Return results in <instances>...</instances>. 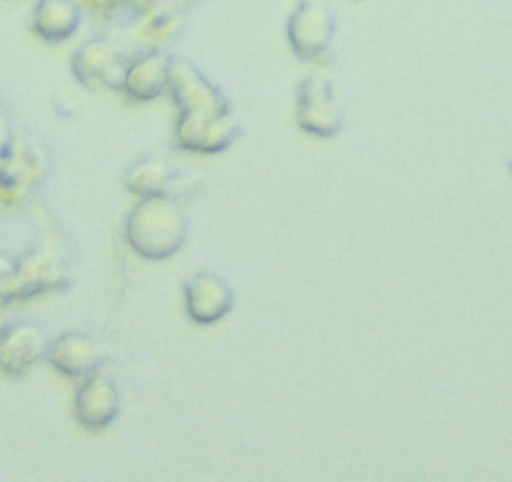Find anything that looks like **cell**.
Instances as JSON below:
<instances>
[{
  "label": "cell",
  "instance_id": "cell-10",
  "mask_svg": "<svg viewBox=\"0 0 512 482\" xmlns=\"http://www.w3.org/2000/svg\"><path fill=\"white\" fill-rule=\"evenodd\" d=\"M48 337L33 322H6L0 329V375L8 380L26 377L33 367L46 359Z\"/></svg>",
  "mask_w": 512,
  "mask_h": 482
},
{
  "label": "cell",
  "instance_id": "cell-12",
  "mask_svg": "<svg viewBox=\"0 0 512 482\" xmlns=\"http://www.w3.org/2000/svg\"><path fill=\"white\" fill-rule=\"evenodd\" d=\"M46 362L56 372L71 380H83L91 372L101 370L103 354L93 337L83 332H63L58 337L48 339Z\"/></svg>",
  "mask_w": 512,
  "mask_h": 482
},
{
  "label": "cell",
  "instance_id": "cell-8",
  "mask_svg": "<svg viewBox=\"0 0 512 482\" xmlns=\"http://www.w3.org/2000/svg\"><path fill=\"white\" fill-rule=\"evenodd\" d=\"M73 415L83 430L101 432L121 415V392L108 372L96 370L83 377L73 397Z\"/></svg>",
  "mask_w": 512,
  "mask_h": 482
},
{
  "label": "cell",
  "instance_id": "cell-23",
  "mask_svg": "<svg viewBox=\"0 0 512 482\" xmlns=\"http://www.w3.org/2000/svg\"><path fill=\"white\" fill-rule=\"evenodd\" d=\"M0 113H3V111H0Z\"/></svg>",
  "mask_w": 512,
  "mask_h": 482
},
{
  "label": "cell",
  "instance_id": "cell-5",
  "mask_svg": "<svg viewBox=\"0 0 512 482\" xmlns=\"http://www.w3.org/2000/svg\"><path fill=\"white\" fill-rule=\"evenodd\" d=\"M241 129L234 111L229 113H179L174 139L176 146L191 154H219L226 151Z\"/></svg>",
  "mask_w": 512,
  "mask_h": 482
},
{
  "label": "cell",
  "instance_id": "cell-18",
  "mask_svg": "<svg viewBox=\"0 0 512 482\" xmlns=\"http://www.w3.org/2000/svg\"><path fill=\"white\" fill-rule=\"evenodd\" d=\"M83 8L98 13V16H116L123 8L134 6L136 0H78Z\"/></svg>",
  "mask_w": 512,
  "mask_h": 482
},
{
  "label": "cell",
  "instance_id": "cell-2",
  "mask_svg": "<svg viewBox=\"0 0 512 482\" xmlns=\"http://www.w3.org/2000/svg\"><path fill=\"white\" fill-rule=\"evenodd\" d=\"M46 154L36 141L13 134L6 154L0 159V206H16L28 199L46 176Z\"/></svg>",
  "mask_w": 512,
  "mask_h": 482
},
{
  "label": "cell",
  "instance_id": "cell-14",
  "mask_svg": "<svg viewBox=\"0 0 512 482\" xmlns=\"http://www.w3.org/2000/svg\"><path fill=\"white\" fill-rule=\"evenodd\" d=\"M169 63L171 58L159 51H146L141 56L128 58L123 93L134 101H154L169 91Z\"/></svg>",
  "mask_w": 512,
  "mask_h": 482
},
{
  "label": "cell",
  "instance_id": "cell-3",
  "mask_svg": "<svg viewBox=\"0 0 512 482\" xmlns=\"http://www.w3.org/2000/svg\"><path fill=\"white\" fill-rule=\"evenodd\" d=\"M337 33V18L332 8L319 0H299L287 21V41L294 56L302 61H317L329 51Z\"/></svg>",
  "mask_w": 512,
  "mask_h": 482
},
{
  "label": "cell",
  "instance_id": "cell-1",
  "mask_svg": "<svg viewBox=\"0 0 512 482\" xmlns=\"http://www.w3.org/2000/svg\"><path fill=\"white\" fill-rule=\"evenodd\" d=\"M128 247L141 259L164 262L186 244L189 236V214L176 194L144 196L128 211L123 226Z\"/></svg>",
  "mask_w": 512,
  "mask_h": 482
},
{
  "label": "cell",
  "instance_id": "cell-22",
  "mask_svg": "<svg viewBox=\"0 0 512 482\" xmlns=\"http://www.w3.org/2000/svg\"><path fill=\"white\" fill-rule=\"evenodd\" d=\"M510 169H512V156H510Z\"/></svg>",
  "mask_w": 512,
  "mask_h": 482
},
{
  "label": "cell",
  "instance_id": "cell-6",
  "mask_svg": "<svg viewBox=\"0 0 512 482\" xmlns=\"http://www.w3.org/2000/svg\"><path fill=\"white\" fill-rule=\"evenodd\" d=\"M128 58L121 48L106 38H93L83 43L71 58V71L76 81L86 88H111L123 91V78H126Z\"/></svg>",
  "mask_w": 512,
  "mask_h": 482
},
{
  "label": "cell",
  "instance_id": "cell-11",
  "mask_svg": "<svg viewBox=\"0 0 512 482\" xmlns=\"http://www.w3.org/2000/svg\"><path fill=\"white\" fill-rule=\"evenodd\" d=\"M184 304L191 322L211 327L234 309V292L219 274L196 272L184 282Z\"/></svg>",
  "mask_w": 512,
  "mask_h": 482
},
{
  "label": "cell",
  "instance_id": "cell-15",
  "mask_svg": "<svg viewBox=\"0 0 512 482\" xmlns=\"http://www.w3.org/2000/svg\"><path fill=\"white\" fill-rule=\"evenodd\" d=\"M83 6L78 0H38L31 16V31L46 43H63L81 26Z\"/></svg>",
  "mask_w": 512,
  "mask_h": 482
},
{
  "label": "cell",
  "instance_id": "cell-7",
  "mask_svg": "<svg viewBox=\"0 0 512 482\" xmlns=\"http://www.w3.org/2000/svg\"><path fill=\"white\" fill-rule=\"evenodd\" d=\"M71 282V267L61 249L53 244H38L18 257V294L21 302L58 292Z\"/></svg>",
  "mask_w": 512,
  "mask_h": 482
},
{
  "label": "cell",
  "instance_id": "cell-19",
  "mask_svg": "<svg viewBox=\"0 0 512 482\" xmlns=\"http://www.w3.org/2000/svg\"><path fill=\"white\" fill-rule=\"evenodd\" d=\"M11 139H13L11 126H8L6 116L0 113V159H3V154H6V149H8V144H11Z\"/></svg>",
  "mask_w": 512,
  "mask_h": 482
},
{
  "label": "cell",
  "instance_id": "cell-21",
  "mask_svg": "<svg viewBox=\"0 0 512 482\" xmlns=\"http://www.w3.org/2000/svg\"><path fill=\"white\" fill-rule=\"evenodd\" d=\"M6 327V309L0 307V329Z\"/></svg>",
  "mask_w": 512,
  "mask_h": 482
},
{
  "label": "cell",
  "instance_id": "cell-16",
  "mask_svg": "<svg viewBox=\"0 0 512 482\" xmlns=\"http://www.w3.org/2000/svg\"><path fill=\"white\" fill-rule=\"evenodd\" d=\"M123 181H126V189L139 199L156 194H174L176 169L166 164L164 159H144L126 171Z\"/></svg>",
  "mask_w": 512,
  "mask_h": 482
},
{
  "label": "cell",
  "instance_id": "cell-9",
  "mask_svg": "<svg viewBox=\"0 0 512 482\" xmlns=\"http://www.w3.org/2000/svg\"><path fill=\"white\" fill-rule=\"evenodd\" d=\"M169 93L179 113H229L231 106L224 93L186 58H171Z\"/></svg>",
  "mask_w": 512,
  "mask_h": 482
},
{
  "label": "cell",
  "instance_id": "cell-13",
  "mask_svg": "<svg viewBox=\"0 0 512 482\" xmlns=\"http://www.w3.org/2000/svg\"><path fill=\"white\" fill-rule=\"evenodd\" d=\"M184 11L174 6H166L159 0H139V11H136L131 36L144 46L146 51H161L171 41L181 36L184 31Z\"/></svg>",
  "mask_w": 512,
  "mask_h": 482
},
{
  "label": "cell",
  "instance_id": "cell-4",
  "mask_svg": "<svg viewBox=\"0 0 512 482\" xmlns=\"http://www.w3.org/2000/svg\"><path fill=\"white\" fill-rule=\"evenodd\" d=\"M297 124L317 139H332L344 126V108L327 78L309 76L297 91Z\"/></svg>",
  "mask_w": 512,
  "mask_h": 482
},
{
  "label": "cell",
  "instance_id": "cell-20",
  "mask_svg": "<svg viewBox=\"0 0 512 482\" xmlns=\"http://www.w3.org/2000/svg\"><path fill=\"white\" fill-rule=\"evenodd\" d=\"M159 3H166V6H174V8H179V11H186V8L201 3V0H159Z\"/></svg>",
  "mask_w": 512,
  "mask_h": 482
},
{
  "label": "cell",
  "instance_id": "cell-17",
  "mask_svg": "<svg viewBox=\"0 0 512 482\" xmlns=\"http://www.w3.org/2000/svg\"><path fill=\"white\" fill-rule=\"evenodd\" d=\"M21 302L18 294V259L0 252V307L8 309L11 304Z\"/></svg>",
  "mask_w": 512,
  "mask_h": 482
}]
</instances>
